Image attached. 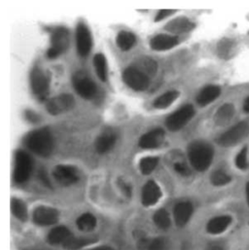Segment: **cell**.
Segmentation results:
<instances>
[{
	"mask_svg": "<svg viewBox=\"0 0 249 250\" xmlns=\"http://www.w3.org/2000/svg\"><path fill=\"white\" fill-rule=\"evenodd\" d=\"M244 110L245 112L249 113V97L245 101V104H244Z\"/></svg>",
	"mask_w": 249,
	"mask_h": 250,
	"instance_id": "40",
	"label": "cell"
},
{
	"mask_svg": "<svg viewBox=\"0 0 249 250\" xmlns=\"http://www.w3.org/2000/svg\"><path fill=\"white\" fill-rule=\"evenodd\" d=\"M207 250H224L221 247H219V246H212V247H210V248H208Z\"/></svg>",
	"mask_w": 249,
	"mask_h": 250,
	"instance_id": "41",
	"label": "cell"
},
{
	"mask_svg": "<svg viewBox=\"0 0 249 250\" xmlns=\"http://www.w3.org/2000/svg\"><path fill=\"white\" fill-rule=\"evenodd\" d=\"M194 27V24L190 22L186 19H177L169 23H167L166 29L170 31V32H175V33H181V32H186L191 30Z\"/></svg>",
	"mask_w": 249,
	"mask_h": 250,
	"instance_id": "24",
	"label": "cell"
},
{
	"mask_svg": "<svg viewBox=\"0 0 249 250\" xmlns=\"http://www.w3.org/2000/svg\"><path fill=\"white\" fill-rule=\"evenodd\" d=\"M234 113H235V108H234L233 104H226L217 110V112L214 116V121L217 125H227L233 118Z\"/></svg>",
	"mask_w": 249,
	"mask_h": 250,
	"instance_id": "21",
	"label": "cell"
},
{
	"mask_svg": "<svg viewBox=\"0 0 249 250\" xmlns=\"http://www.w3.org/2000/svg\"><path fill=\"white\" fill-rule=\"evenodd\" d=\"M75 105V100L71 95L63 94L47 102L46 108L51 115H60L70 111Z\"/></svg>",
	"mask_w": 249,
	"mask_h": 250,
	"instance_id": "8",
	"label": "cell"
},
{
	"mask_svg": "<svg viewBox=\"0 0 249 250\" xmlns=\"http://www.w3.org/2000/svg\"><path fill=\"white\" fill-rule=\"evenodd\" d=\"M27 149L41 157H49L54 148V139L48 127H42L29 132L24 138Z\"/></svg>",
	"mask_w": 249,
	"mask_h": 250,
	"instance_id": "1",
	"label": "cell"
},
{
	"mask_svg": "<svg viewBox=\"0 0 249 250\" xmlns=\"http://www.w3.org/2000/svg\"><path fill=\"white\" fill-rule=\"evenodd\" d=\"M193 213V207L190 203L184 202L178 204L174 208V219L177 226H184L190 219Z\"/></svg>",
	"mask_w": 249,
	"mask_h": 250,
	"instance_id": "18",
	"label": "cell"
},
{
	"mask_svg": "<svg viewBox=\"0 0 249 250\" xmlns=\"http://www.w3.org/2000/svg\"><path fill=\"white\" fill-rule=\"evenodd\" d=\"M115 142L116 134L111 130L104 131L98 137L96 141V149L100 154H104L112 149Z\"/></svg>",
	"mask_w": 249,
	"mask_h": 250,
	"instance_id": "17",
	"label": "cell"
},
{
	"mask_svg": "<svg viewBox=\"0 0 249 250\" xmlns=\"http://www.w3.org/2000/svg\"><path fill=\"white\" fill-rule=\"evenodd\" d=\"M71 238V233L68 229L65 227H57L53 229L49 236H48V242L51 245H59V244H64Z\"/></svg>",
	"mask_w": 249,
	"mask_h": 250,
	"instance_id": "22",
	"label": "cell"
},
{
	"mask_svg": "<svg viewBox=\"0 0 249 250\" xmlns=\"http://www.w3.org/2000/svg\"><path fill=\"white\" fill-rule=\"evenodd\" d=\"M173 13H175V11H171V10H161V11L158 13V15L156 16L155 21H160L166 19V17L172 15Z\"/></svg>",
	"mask_w": 249,
	"mask_h": 250,
	"instance_id": "37",
	"label": "cell"
},
{
	"mask_svg": "<svg viewBox=\"0 0 249 250\" xmlns=\"http://www.w3.org/2000/svg\"><path fill=\"white\" fill-rule=\"evenodd\" d=\"M140 247L147 250H166L167 249V241L164 238H157L150 242L142 240Z\"/></svg>",
	"mask_w": 249,
	"mask_h": 250,
	"instance_id": "30",
	"label": "cell"
},
{
	"mask_svg": "<svg viewBox=\"0 0 249 250\" xmlns=\"http://www.w3.org/2000/svg\"><path fill=\"white\" fill-rule=\"evenodd\" d=\"M30 86L34 96L39 101H45L50 92V78L39 67H34L30 73Z\"/></svg>",
	"mask_w": 249,
	"mask_h": 250,
	"instance_id": "4",
	"label": "cell"
},
{
	"mask_svg": "<svg viewBox=\"0 0 249 250\" xmlns=\"http://www.w3.org/2000/svg\"><path fill=\"white\" fill-rule=\"evenodd\" d=\"M162 197V192L160 187L154 181H148L142 190V204L145 207H150L155 205Z\"/></svg>",
	"mask_w": 249,
	"mask_h": 250,
	"instance_id": "15",
	"label": "cell"
},
{
	"mask_svg": "<svg viewBox=\"0 0 249 250\" xmlns=\"http://www.w3.org/2000/svg\"><path fill=\"white\" fill-rule=\"evenodd\" d=\"M236 166L240 169H246L249 167L248 163V147L243 148V150L238 154L236 158Z\"/></svg>",
	"mask_w": 249,
	"mask_h": 250,
	"instance_id": "34",
	"label": "cell"
},
{
	"mask_svg": "<svg viewBox=\"0 0 249 250\" xmlns=\"http://www.w3.org/2000/svg\"><path fill=\"white\" fill-rule=\"evenodd\" d=\"M40 178H41V180L45 183V185H47V186H51V184H50V181H49V179H48V177H47V175H46V173L42 170V171H40Z\"/></svg>",
	"mask_w": 249,
	"mask_h": 250,
	"instance_id": "39",
	"label": "cell"
},
{
	"mask_svg": "<svg viewBox=\"0 0 249 250\" xmlns=\"http://www.w3.org/2000/svg\"><path fill=\"white\" fill-rule=\"evenodd\" d=\"M195 115V109L192 105H185L175 111L166 119V126L169 130L176 131L181 129Z\"/></svg>",
	"mask_w": 249,
	"mask_h": 250,
	"instance_id": "9",
	"label": "cell"
},
{
	"mask_svg": "<svg viewBox=\"0 0 249 250\" xmlns=\"http://www.w3.org/2000/svg\"><path fill=\"white\" fill-rule=\"evenodd\" d=\"M154 222L161 229H167L170 226V218L166 210L160 209L154 214Z\"/></svg>",
	"mask_w": 249,
	"mask_h": 250,
	"instance_id": "32",
	"label": "cell"
},
{
	"mask_svg": "<svg viewBox=\"0 0 249 250\" xmlns=\"http://www.w3.org/2000/svg\"><path fill=\"white\" fill-rule=\"evenodd\" d=\"M73 85L76 92L86 100L93 99L97 94L96 84L82 72H77L73 76Z\"/></svg>",
	"mask_w": 249,
	"mask_h": 250,
	"instance_id": "10",
	"label": "cell"
},
{
	"mask_svg": "<svg viewBox=\"0 0 249 250\" xmlns=\"http://www.w3.org/2000/svg\"><path fill=\"white\" fill-rule=\"evenodd\" d=\"M174 169L177 173H179L180 175H183V176H187L191 173L190 168L187 167V165L184 163H180V162L176 163L174 165Z\"/></svg>",
	"mask_w": 249,
	"mask_h": 250,
	"instance_id": "35",
	"label": "cell"
},
{
	"mask_svg": "<svg viewBox=\"0 0 249 250\" xmlns=\"http://www.w3.org/2000/svg\"><path fill=\"white\" fill-rule=\"evenodd\" d=\"M53 174L56 180L63 186L72 185L79 180L78 170L71 166L60 165L54 169Z\"/></svg>",
	"mask_w": 249,
	"mask_h": 250,
	"instance_id": "12",
	"label": "cell"
},
{
	"mask_svg": "<svg viewBox=\"0 0 249 250\" xmlns=\"http://www.w3.org/2000/svg\"><path fill=\"white\" fill-rule=\"evenodd\" d=\"M113 250L111 248H108V247H101V248H96V249H93V250Z\"/></svg>",
	"mask_w": 249,
	"mask_h": 250,
	"instance_id": "42",
	"label": "cell"
},
{
	"mask_svg": "<svg viewBox=\"0 0 249 250\" xmlns=\"http://www.w3.org/2000/svg\"><path fill=\"white\" fill-rule=\"evenodd\" d=\"M122 77L124 83L134 91H145L150 85L148 76L132 66L124 69Z\"/></svg>",
	"mask_w": 249,
	"mask_h": 250,
	"instance_id": "7",
	"label": "cell"
},
{
	"mask_svg": "<svg viewBox=\"0 0 249 250\" xmlns=\"http://www.w3.org/2000/svg\"><path fill=\"white\" fill-rule=\"evenodd\" d=\"M94 65L97 71V74L99 76V78L105 82L107 80V62H106V59L103 54H97L94 58Z\"/></svg>",
	"mask_w": 249,
	"mask_h": 250,
	"instance_id": "25",
	"label": "cell"
},
{
	"mask_svg": "<svg viewBox=\"0 0 249 250\" xmlns=\"http://www.w3.org/2000/svg\"><path fill=\"white\" fill-rule=\"evenodd\" d=\"M249 124L246 122H241L224 132L218 138V143L223 147H231L241 142L249 135Z\"/></svg>",
	"mask_w": 249,
	"mask_h": 250,
	"instance_id": "6",
	"label": "cell"
},
{
	"mask_svg": "<svg viewBox=\"0 0 249 250\" xmlns=\"http://www.w3.org/2000/svg\"><path fill=\"white\" fill-rule=\"evenodd\" d=\"M136 38L133 33L128 31H121L117 36V44L122 51H128L134 46Z\"/></svg>",
	"mask_w": 249,
	"mask_h": 250,
	"instance_id": "26",
	"label": "cell"
},
{
	"mask_svg": "<svg viewBox=\"0 0 249 250\" xmlns=\"http://www.w3.org/2000/svg\"><path fill=\"white\" fill-rule=\"evenodd\" d=\"M232 218L230 216H218L211 219L208 224V232L212 235H217L223 233L231 224Z\"/></svg>",
	"mask_w": 249,
	"mask_h": 250,
	"instance_id": "20",
	"label": "cell"
},
{
	"mask_svg": "<svg viewBox=\"0 0 249 250\" xmlns=\"http://www.w3.org/2000/svg\"><path fill=\"white\" fill-rule=\"evenodd\" d=\"M76 44L80 56L86 57L90 54L93 46L92 35L88 26L83 22L78 23L76 28Z\"/></svg>",
	"mask_w": 249,
	"mask_h": 250,
	"instance_id": "11",
	"label": "cell"
},
{
	"mask_svg": "<svg viewBox=\"0 0 249 250\" xmlns=\"http://www.w3.org/2000/svg\"><path fill=\"white\" fill-rule=\"evenodd\" d=\"M70 38L69 32L64 27H58L52 32L51 47L48 50L47 57L49 59H56L63 54L69 46Z\"/></svg>",
	"mask_w": 249,
	"mask_h": 250,
	"instance_id": "3",
	"label": "cell"
},
{
	"mask_svg": "<svg viewBox=\"0 0 249 250\" xmlns=\"http://www.w3.org/2000/svg\"><path fill=\"white\" fill-rule=\"evenodd\" d=\"M95 242L94 238H70L63 244V248L66 250H78Z\"/></svg>",
	"mask_w": 249,
	"mask_h": 250,
	"instance_id": "27",
	"label": "cell"
},
{
	"mask_svg": "<svg viewBox=\"0 0 249 250\" xmlns=\"http://www.w3.org/2000/svg\"><path fill=\"white\" fill-rule=\"evenodd\" d=\"M220 93L221 90L218 86H207L198 95L197 103L202 106H206L215 101L220 96Z\"/></svg>",
	"mask_w": 249,
	"mask_h": 250,
	"instance_id": "19",
	"label": "cell"
},
{
	"mask_svg": "<svg viewBox=\"0 0 249 250\" xmlns=\"http://www.w3.org/2000/svg\"><path fill=\"white\" fill-rule=\"evenodd\" d=\"M165 140V131L162 128L153 129L143 134L139 139V146L144 149L158 148Z\"/></svg>",
	"mask_w": 249,
	"mask_h": 250,
	"instance_id": "14",
	"label": "cell"
},
{
	"mask_svg": "<svg viewBox=\"0 0 249 250\" xmlns=\"http://www.w3.org/2000/svg\"><path fill=\"white\" fill-rule=\"evenodd\" d=\"M96 225H97L96 217L90 213L83 214L77 219V227L84 232H89L94 230Z\"/></svg>",
	"mask_w": 249,
	"mask_h": 250,
	"instance_id": "28",
	"label": "cell"
},
{
	"mask_svg": "<svg viewBox=\"0 0 249 250\" xmlns=\"http://www.w3.org/2000/svg\"><path fill=\"white\" fill-rule=\"evenodd\" d=\"M159 159L157 157H145L139 163V168L145 175L150 174L158 166Z\"/></svg>",
	"mask_w": 249,
	"mask_h": 250,
	"instance_id": "31",
	"label": "cell"
},
{
	"mask_svg": "<svg viewBox=\"0 0 249 250\" xmlns=\"http://www.w3.org/2000/svg\"><path fill=\"white\" fill-rule=\"evenodd\" d=\"M59 220L57 209L48 207H39L33 212V221L40 226H49L56 224Z\"/></svg>",
	"mask_w": 249,
	"mask_h": 250,
	"instance_id": "13",
	"label": "cell"
},
{
	"mask_svg": "<svg viewBox=\"0 0 249 250\" xmlns=\"http://www.w3.org/2000/svg\"><path fill=\"white\" fill-rule=\"evenodd\" d=\"M179 97V93L177 91H169L162 96H160L154 102V106L158 109H165L172 104Z\"/></svg>",
	"mask_w": 249,
	"mask_h": 250,
	"instance_id": "23",
	"label": "cell"
},
{
	"mask_svg": "<svg viewBox=\"0 0 249 250\" xmlns=\"http://www.w3.org/2000/svg\"><path fill=\"white\" fill-rule=\"evenodd\" d=\"M15 161L16 167L14 172V179L17 183H23L29 178L32 171V160L26 152L18 151Z\"/></svg>",
	"mask_w": 249,
	"mask_h": 250,
	"instance_id": "5",
	"label": "cell"
},
{
	"mask_svg": "<svg viewBox=\"0 0 249 250\" xmlns=\"http://www.w3.org/2000/svg\"><path fill=\"white\" fill-rule=\"evenodd\" d=\"M11 210L13 214L21 221H25L27 219V209L21 201L18 199H13L11 202Z\"/></svg>",
	"mask_w": 249,
	"mask_h": 250,
	"instance_id": "29",
	"label": "cell"
},
{
	"mask_svg": "<svg viewBox=\"0 0 249 250\" xmlns=\"http://www.w3.org/2000/svg\"><path fill=\"white\" fill-rule=\"evenodd\" d=\"M178 43V38L167 34H159L151 39L150 46L155 51H166Z\"/></svg>",
	"mask_w": 249,
	"mask_h": 250,
	"instance_id": "16",
	"label": "cell"
},
{
	"mask_svg": "<svg viewBox=\"0 0 249 250\" xmlns=\"http://www.w3.org/2000/svg\"><path fill=\"white\" fill-rule=\"evenodd\" d=\"M213 154V148L207 142L194 141L188 147L190 163L198 171H205L209 167Z\"/></svg>",
	"mask_w": 249,
	"mask_h": 250,
	"instance_id": "2",
	"label": "cell"
},
{
	"mask_svg": "<svg viewBox=\"0 0 249 250\" xmlns=\"http://www.w3.org/2000/svg\"><path fill=\"white\" fill-rule=\"evenodd\" d=\"M24 117L30 123H38L40 121L39 115L37 113H35L34 111H32V110H26L24 112Z\"/></svg>",
	"mask_w": 249,
	"mask_h": 250,
	"instance_id": "36",
	"label": "cell"
},
{
	"mask_svg": "<svg viewBox=\"0 0 249 250\" xmlns=\"http://www.w3.org/2000/svg\"><path fill=\"white\" fill-rule=\"evenodd\" d=\"M210 181L215 186H223L231 182V177L222 170H216L211 174Z\"/></svg>",
	"mask_w": 249,
	"mask_h": 250,
	"instance_id": "33",
	"label": "cell"
},
{
	"mask_svg": "<svg viewBox=\"0 0 249 250\" xmlns=\"http://www.w3.org/2000/svg\"><path fill=\"white\" fill-rule=\"evenodd\" d=\"M119 186H120V188L122 189V191H123L124 195H125L126 197H130V195H131V189H130V187H129V186H128L124 181L120 180V182H119Z\"/></svg>",
	"mask_w": 249,
	"mask_h": 250,
	"instance_id": "38",
	"label": "cell"
},
{
	"mask_svg": "<svg viewBox=\"0 0 249 250\" xmlns=\"http://www.w3.org/2000/svg\"><path fill=\"white\" fill-rule=\"evenodd\" d=\"M247 198H248V203H249V182L247 185Z\"/></svg>",
	"mask_w": 249,
	"mask_h": 250,
	"instance_id": "43",
	"label": "cell"
}]
</instances>
